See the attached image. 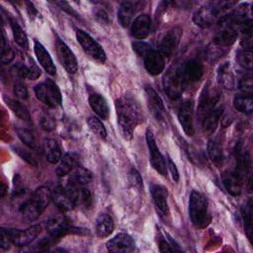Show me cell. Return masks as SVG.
<instances>
[{"mask_svg":"<svg viewBox=\"0 0 253 253\" xmlns=\"http://www.w3.org/2000/svg\"><path fill=\"white\" fill-rule=\"evenodd\" d=\"M118 124L126 139L132 137L133 129L144 120L140 105L128 94L123 95L116 101Z\"/></svg>","mask_w":253,"mask_h":253,"instance_id":"obj_1","label":"cell"},{"mask_svg":"<svg viewBox=\"0 0 253 253\" xmlns=\"http://www.w3.org/2000/svg\"><path fill=\"white\" fill-rule=\"evenodd\" d=\"M51 199L52 192H50L49 188L46 186H41L35 191L29 200L22 204L20 207V212L26 220L33 221L45 210Z\"/></svg>","mask_w":253,"mask_h":253,"instance_id":"obj_2","label":"cell"},{"mask_svg":"<svg viewBox=\"0 0 253 253\" xmlns=\"http://www.w3.org/2000/svg\"><path fill=\"white\" fill-rule=\"evenodd\" d=\"M233 5H235V2L232 1L209 2L195 12L193 20L196 25L202 28L210 27L213 23L218 22L224 16L225 12Z\"/></svg>","mask_w":253,"mask_h":253,"instance_id":"obj_3","label":"cell"},{"mask_svg":"<svg viewBox=\"0 0 253 253\" xmlns=\"http://www.w3.org/2000/svg\"><path fill=\"white\" fill-rule=\"evenodd\" d=\"M189 214L193 224L198 228H205L211 222V214L207 198L198 191H193L189 200Z\"/></svg>","mask_w":253,"mask_h":253,"instance_id":"obj_4","label":"cell"},{"mask_svg":"<svg viewBox=\"0 0 253 253\" xmlns=\"http://www.w3.org/2000/svg\"><path fill=\"white\" fill-rule=\"evenodd\" d=\"M162 84L165 93L170 99H179L187 84L182 71V64L175 63L171 65L163 76Z\"/></svg>","mask_w":253,"mask_h":253,"instance_id":"obj_5","label":"cell"},{"mask_svg":"<svg viewBox=\"0 0 253 253\" xmlns=\"http://www.w3.org/2000/svg\"><path fill=\"white\" fill-rule=\"evenodd\" d=\"M37 98L49 108H56L61 104V93L57 85L50 79L35 87Z\"/></svg>","mask_w":253,"mask_h":253,"instance_id":"obj_6","label":"cell"},{"mask_svg":"<svg viewBox=\"0 0 253 253\" xmlns=\"http://www.w3.org/2000/svg\"><path fill=\"white\" fill-rule=\"evenodd\" d=\"M77 188L73 186H57L52 192V200L59 210L67 211L77 206Z\"/></svg>","mask_w":253,"mask_h":253,"instance_id":"obj_7","label":"cell"},{"mask_svg":"<svg viewBox=\"0 0 253 253\" xmlns=\"http://www.w3.org/2000/svg\"><path fill=\"white\" fill-rule=\"evenodd\" d=\"M76 38L84 51L94 60L104 63L106 60V54L102 46L86 32L82 30L76 31Z\"/></svg>","mask_w":253,"mask_h":253,"instance_id":"obj_8","label":"cell"},{"mask_svg":"<svg viewBox=\"0 0 253 253\" xmlns=\"http://www.w3.org/2000/svg\"><path fill=\"white\" fill-rule=\"evenodd\" d=\"M46 229L50 236L53 238L62 237L69 233H81V231L83 230L70 226L68 220L63 215H58L49 219L46 223Z\"/></svg>","mask_w":253,"mask_h":253,"instance_id":"obj_9","label":"cell"},{"mask_svg":"<svg viewBox=\"0 0 253 253\" xmlns=\"http://www.w3.org/2000/svg\"><path fill=\"white\" fill-rule=\"evenodd\" d=\"M146 142H147V146L149 149L150 163H151L152 167L162 176H166L167 175V166H166L165 159L162 156V154L160 153V151L156 145L155 138H154L151 130H149V129L146 130Z\"/></svg>","mask_w":253,"mask_h":253,"instance_id":"obj_10","label":"cell"},{"mask_svg":"<svg viewBox=\"0 0 253 253\" xmlns=\"http://www.w3.org/2000/svg\"><path fill=\"white\" fill-rule=\"evenodd\" d=\"M218 99H219V92L216 89L211 88L210 84L205 85L200 97V102L198 107L199 115L204 118L209 112L214 109V106L218 102Z\"/></svg>","mask_w":253,"mask_h":253,"instance_id":"obj_11","label":"cell"},{"mask_svg":"<svg viewBox=\"0 0 253 253\" xmlns=\"http://www.w3.org/2000/svg\"><path fill=\"white\" fill-rule=\"evenodd\" d=\"M194 102L192 100H186L182 103L178 112L179 122L185 131L189 136L194 135Z\"/></svg>","mask_w":253,"mask_h":253,"instance_id":"obj_12","label":"cell"},{"mask_svg":"<svg viewBox=\"0 0 253 253\" xmlns=\"http://www.w3.org/2000/svg\"><path fill=\"white\" fill-rule=\"evenodd\" d=\"M41 231H42V226L39 224H34L25 230L10 229L13 244L19 247L26 246L31 242H33L41 233Z\"/></svg>","mask_w":253,"mask_h":253,"instance_id":"obj_13","label":"cell"},{"mask_svg":"<svg viewBox=\"0 0 253 253\" xmlns=\"http://www.w3.org/2000/svg\"><path fill=\"white\" fill-rule=\"evenodd\" d=\"M151 195H152V199H153L157 212L162 218L166 219L169 215V208L167 204V197H168L167 189L162 185H156V184L152 185Z\"/></svg>","mask_w":253,"mask_h":253,"instance_id":"obj_14","label":"cell"},{"mask_svg":"<svg viewBox=\"0 0 253 253\" xmlns=\"http://www.w3.org/2000/svg\"><path fill=\"white\" fill-rule=\"evenodd\" d=\"M56 48L59 60L61 64L64 66V68L69 73H75L78 69V63L75 55L70 50V48L67 46V44L62 42L60 39L56 40Z\"/></svg>","mask_w":253,"mask_h":253,"instance_id":"obj_15","label":"cell"},{"mask_svg":"<svg viewBox=\"0 0 253 253\" xmlns=\"http://www.w3.org/2000/svg\"><path fill=\"white\" fill-rule=\"evenodd\" d=\"M182 36V30L179 27H175L167 32V34L163 37L160 43V53L163 56H171L175 51L180 39Z\"/></svg>","mask_w":253,"mask_h":253,"instance_id":"obj_16","label":"cell"},{"mask_svg":"<svg viewBox=\"0 0 253 253\" xmlns=\"http://www.w3.org/2000/svg\"><path fill=\"white\" fill-rule=\"evenodd\" d=\"M145 95L147 100V105L153 116L159 122H164L165 119V107L161 100V98L157 95V93L150 87L145 86Z\"/></svg>","mask_w":253,"mask_h":253,"instance_id":"obj_17","label":"cell"},{"mask_svg":"<svg viewBox=\"0 0 253 253\" xmlns=\"http://www.w3.org/2000/svg\"><path fill=\"white\" fill-rule=\"evenodd\" d=\"M107 248L111 252L126 253L134 248L133 239L126 233H119L107 242Z\"/></svg>","mask_w":253,"mask_h":253,"instance_id":"obj_18","label":"cell"},{"mask_svg":"<svg viewBox=\"0 0 253 253\" xmlns=\"http://www.w3.org/2000/svg\"><path fill=\"white\" fill-rule=\"evenodd\" d=\"M243 177L235 171H225L222 174V183L225 190L232 196H239L242 192Z\"/></svg>","mask_w":253,"mask_h":253,"instance_id":"obj_19","label":"cell"},{"mask_svg":"<svg viewBox=\"0 0 253 253\" xmlns=\"http://www.w3.org/2000/svg\"><path fill=\"white\" fill-rule=\"evenodd\" d=\"M182 71L187 83L196 82L204 74V65L199 59L192 58L182 64Z\"/></svg>","mask_w":253,"mask_h":253,"instance_id":"obj_20","label":"cell"},{"mask_svg":"<svg viewBox=\"0 0 253 253\" xmlns=\"http://www.w3.org/2000/svg\"><path fill=\"white\" fill-rule=\"evenodd\" d=\"M143 58L145 69L151 75H158L163 71L165 61L163 55L159 51L152 49Z\"/></svg>","mask_w":253,"mask_h":253,"instance_id":"obj_21","label":"cell"},{"mask_svg":"<svg viewBox=\"0 0 253 253\" xmlns=\"http://www.w3.org/2000/svg\"><path fill=\"white\" fill-rule=\"evenodd\" d=\"M151 28V19L147 14H142L137 16L131 25V35L133 38L142 40L145 39Z\"/></svg>","mask_w":253,"mask_h":253,"instance_id":"obj_22","label":"cell"},{"mask_svg":"<svg viewBox=\"0 0 253 253\" xmlns=\"http://www.w3.org/2000/svg\"><path fill=\"white\" fill-rule=\"evenodd\" d=\"M35 53L37 55V58L40 62V64L43 67V69L50 75H55L56 73V68L55 65L49 55V53L47 52V50L44 48V46L39 42H35Z\"/></svg>","mask_w":253,"mask_h":253,"instance_id":"obj_23","label":"cell"},{"mask_svg":"<svg viewBox=\"0 0 253 253\" xmlns=\"http://www.w3.org/2000/svg\"><path fill=\"white\" fill-rule=\"evenodd\" d=\"M42 151L45 159L52 164H55L61 159V147L59 143L52 138H46L43 141Z\"/></svg>","mask_w":253,"mask_h":253,"instance_id":"obj_24","label":"cell"},{"mask_svg":"<svg viewBox=\"0 0 253 253\" xmlns=\"http://www.w3.org/2000/svg\"><path fill=\"white\" fill-rule=\"evenodd\" d=\"M66 185L73 187H84L92 181L91 172L82 166L76 167L70 174Z\"/></svg>","mask_w":253,"mask_h":253,"instance_id":"obj_25","label":"cell"},{"mask_svg":"<svg viewBox=\"0 0 253 253\" xmlns=\"http://www.w3.org/2000/svg\"><path fill=\"white\" fill-rule=\"evenodd\" d=\"M79 165V159L76 154L65 153L60 159L59 165L56 169V173L59 177H64L66 175H69Z\"/></svg>","mask_w":253,"mask_h":253,"instance_id":"obj_26","label":"cell"},{"mask_svg":"<svg viewBox=\"0 0 253 253\" xmlns=\"http://www.w3.org/2000/svg\"><path fill=\"white\" fill-rule=\"evenodd\" d=\"M138 2L132 1H125L121 4L119 11H118V18L119 22L123 27H127L130 23L133 14L136 12Z\"/></svg>","mask_w":253,"mask_h":253,"instance_id":"obj_27","label":"cell"},{"mask_svg":"<svg viewBox=\"0 0 253 253\" xmlns=\"http://www.w3.org/2000/svg\"><path fill=\"white\" fill-rule=\"evenodd\" d=\"M89 104L93 111L103 120H107L110 115L109 106L105 98L99 94H92L89 97Z\"/></svg>","mask_w":253,"mask_h":253,"instance_id":"obj_28","label":"cell"},{"mask_svg":"<svg viewBox=\"0 0 253 253\" xmlns=\"http://www.w3.org/2000/svg\"><path fill=\"white\" fill-rule=\"evenodd\" d=\"M222 113H223L222 107L214 108L211 112H209L203 118V129L208 133L213 132L217 126V124L219 122V119H220Z\"/></svg>","mask_w":253,"mask_h":253,"instance_id":"obj_29","label":"cell"},{"mask_svg":"<svg viewBox=\"0 0 253 253\" xmlns=\"http://www.w3.org/2000/svg\"><path fill=\"white\" fill-rule=\"evenodd\" d=\"M114 230V221L110 214L102 212L99 214L96 220V231L100 237H106L110 235Z\"/></svg>","mask_w":253,"mask_h":253,"instance_id":"obj_30","label":"cell"},{"mask_svg":"<svg viewBox=\"0 0 253 253\" xmlns=\"http://www.w3.org/2000/svg\"><path fill=\"white\" fill-rule=\"evenodd\" d=\"M207 151L210 159L217 166L222 164L223 161V151L220 141L217 138H211L208 142Z\"/></svg>","mask_w":253,"mask_h":253,"instance_id":"obj_31","label":"cell"},{"mask_svg":"<svg viewBox=\"0 0 253 253\" xmlns=\"http://www.w3.org/2000/svg\"><path fill=\"white\" fill-rule=\"evenodd\" d=\"M217 80L219 84L226 89H232L234 87V76L228 62H224L219 66L217 70Z\"/></svg>","mask_w":253,"mask_h":253,"instance_id":"obj_32","label":"cell"},{"mask_svg":"<svg viewBox=\"0 0 253 253\" xmlns=\"http://www.w3.org/2000/svg\"><path fill=\"white\" fill-rule=\"evenodd\" d=\"M15 72L22 78H28L31 80H36L40 77L41 75V70L40 68L33 62L29 65L24 64V63H19L15 66Z\"/></svg>","mask_w":253,"mask_h":253,"instance_id":"obj_33","label":"cell"},{"mask_svg":"<svg viewBox=\"0 0 253 253\" xmlns=\"http://www.w3.org/2000/svg\"><path fill=\"white\" fill-rule=\"evenodd\" d=\"M7 106L11 109V111L22 121L31 123V116L28 109L18 100L12 98H5Z\"/></svg>","mask_w":253,"mask_h":253,"instance_id":"obj_34","label":"cell"},{"mask_svg":"<svg viewBox=\"0 0 253 253\" xmlns=\"http://www.w3.org/2000/svg\"><path fill=\"white\" fill-rule=\"evenodd\" d=\"M234 108L243 113L250 114L253 110V100L251 94H239L236 95L233 99Z\"/></svg>","mask_w":253,"mask_h":253,"instance_id":"obj_35","label":"cell"},{"mask_svg":"<svg viewBox=\"0 0 253 253\" xmlns=\"http://www.w3.org/2000/svg\"><path fill=\"white\" fill-rule=\"evenodd\" d=\"M15 130L18 134V136L20 137V139L31 149L33 150H38L39 149V145L36 139L35 134L33 133L32 130H30L29 128L22 126H15Z\"/></svg>","mask_w":253,"mask_h":253,"instance_id":"obj_36","label":"cell"},{"mask_svg":"<svg viewBox=\"0 0 253 253\" xmlns=\"http://www.w3.org/2000/svg\"><path fill=\"white\" fill-rule=\"evenodd\" d=\"M10 25H11V28H12L13 37H14L15 42L21 47L27 49L28 46H29V42H28L27 36H26L25 32L23 31V29L20 27V25L13 18H10Z\"/></svg>","mask_w":253,"mask_h":253,"instance_id":"obj_37","label":"cell"},{"mask_svg":"<svg viewBox=\"0 0 253 253\" xmlns=\"http://www.w3.org/2000/svg\"><path fill=\"white\" fill-rule=\"evenodd\" d=\"M236 60L238 64L245 69H252L253 60H252V51L251 48H242L239 49L236 53Z\"/></svg>","mask_w":253,"mask_h":253,"instance_id":"obj_38","label":"cell"},{"mask_svg":"<svg viewBox=\"0 0 253 253\" xmlns=\"http://www.w3.org/2000/svg\"><path fill=\"white\" fill-rule=\"evenodd\" d=\"M242 217L244 220V227L245 232L248 236V238L251 240L252 238V209H251V202L249 201L248 205L243 207L241 210Z\"/></svg>","mask_w":253,"mask_h":253,"instance_id":"obj_39","label":"cell"},{"mask_svg":"<svg viewBox=\"0 0 253 253\" xmlns=\"http://www.w3.org/2000/svg\"><path fill=\"white\" fill-rule=\"evenodd\" d=\"M87 124H88L90 129L96 135H98L101 138H106L107 130H106L104 125L101 123V121L99 119H97L96 117H90L87 120Z\"/></svg>","mask_w":253,"mask_h":253,"instance_id":"obj_40","label":"cell"},{"mask_svg":"<svg viewBox=\"0 0 253 253\" xmlns=\"http://www.w3.org/2000/svg\"><path fill=\"white\" fill-rule=\"evenodd\" d=\"M77 205L83 208H90L92 205V195L90 191L84 187L77 188Z\"/></svg>","mask_w":253,"mask_h":253,"instance_id":"obj_41","label":"cell"},{"mask_svg":"<svg viewBox=\"0 0 253 253\" xmlns=\"http://www.w3.org/2000/svg\"><path fill=\"white\" fill-rule=\"evenodd\" d=\"M238 88L244 94H251L253 90V82L251 73H246L242 75L238 80Z\"/></svg>","mask_w":253,"mask_h":253,"instance_id":"obj_42","label":"cell"},{"mask_svg":"<svg viewBox=\"0 0 253 253\" xmlns=\"http://www.w3.org/2000/svg\"><path fill=\"white\" fill-rule=\"evenodd\" d=\"M15 57L14 50L6 43V38L3 33V40H2V47H1V61L2 63H9Z\"/></svg>","mask_w":253,"mask_h":253,"instance_id":"obj_43","label":"cell"},{"mask_svg":"<svg viewBox=\"0 0 253 253\" xmlns=\"http://www.w3.org/2000/svg\"><path fill=\"white\" fill-rule=\"evenodd\" d=\"M40 124L42 128L46 131H51L55 128V120L51 115L47 113H44L41 116Z\"/></svg>","mask_w":253,"mask_h":253,"instance_id":"obj_44","label":"cell"},{"mask_svg":"<svg viewBox=\"0 0 253 253\" xmlns=\"http://www.w3.org/2000/svg\"><path fill=\"white\" fill-rule=\"evenodd\" d=\"M185 151L187 152L189 159H191V161L193 163H195L196 165H199V166L203 164V161H204L203 155L198 151L197 148L190 146V145H186Z\"/></svg>","mask_w":253,"mask_h":253,"instance_id":"obj_45","label":"cell"},{"mask_svg":"<svg viewBox=\"0 0 253 253\" xmlns=\"http://www.w3.org/2000/svg\"><path fill=\"white\" fill-rule=\"evenodd\" d=\"M11 244H13V240L10 229H5L2 227L0 233V247L3 250H7L10 248Z\"/></svg>","mask_w":253,"mask_h":253,"instance_id":"obj_46","label":"cell"},{"mask_svg":"<svg viewBox=\"0 0 253 253\" xmlns=\"http://www.w3.org/2000/svg\"><path fill=\"white\" fill-rule=\"evenodd\" d=\"M128 181L129 184L133 187L136 188L137 190H141L142 189V179L140 174L135 170V169H131L129 174H128Z\"/></svg>","mask_w":253,"mask_h":253,"instance_id":"obj_47","label":"cell"},{"mask_svg":"<svg viewBox=\"0 0 253 253\" xmlns=\"http://www.w3.org/2000/svg\"><path fill=\"white\" fill-rule=\"evenodd\" d=\"M132 47H133V50L136 52L137 55L139 56H145L150 50H152L151 46L146 43V42H135L132 43Z\"/></svg>","mask_w":253,"mask_h":253,"instance_id":"obj_48","label":"cell"},{"mask_svg":"<svg viewBox=\"0 0 253 253\" xmlns=\"http://www.w3.org/2000/svg\"><path fill=\"white\" fill-rule=\"evenodd\" d=\"M15 152H17L22 159L26 160L28 163H30L31 165H34V166H37V161L36 159L34 158V156L26 149H23L22 147H15Z\"/></svg>","mask_w":253,"mask_h":253,"instance_id":"obj_49","label":"cell"},{"mask_svg":"<svg viewBox=\"0 0 253 253\" xmlns=\"http://www.w3.org/2000/svg\"><path fill=\"white\" fill-rule=\"evenodd\" d=\"M14 93L21 100H27L28 99L27 87L25 86V84H23L21 82H18V83L15 84V86H14Z\"/></svg>","mask_w":253,"mask_h":253,"instance_id":"obj_50","label":"cell"},{"mask_svg":"<svg viewBox=\"0 0 253 253\" xmlns=\"http://www.w3.org/2000/svg\"><path fill=\"white\" fill-rule=\"evenodd\" d=\"M167 161H168V168H169V170H170V172L172 174L173 180L175 182H178L179 181V172H178V169H177L175 163L172 161V159L170 157H168Z\"/></svg>","mask_w":253,"mask_h":253,"instance_id":"obj_51","label":"cell"},{"mask_svg":"<svg viewBox=\"0 0 253 253\" xmlns=\"http://www.w3.org/2000/svg\"><path fill=\"white\" fill-rule=\"evenodd\" d=\"M159 250L161 252H174V251H177L171 243L167 242L166 240L164 239H161L160 242H159Z\"/></svg>","mask_w":253,"mask_h":253,"instance_id":"obj_52","label":"cell"},{"mask_svg":"<svg viewBox=\"0 0 253 253\" xmlns=\"http://www.w3.org/2000/svg\"><path fill=\"white\" fill-rule=\"evenodd\" d=\"M62 10H64V11H66L68 14H71V15H74L75 17H78V15H77V13L69 6V4L68 3H66V2H57L56 3Z\"/></svg>","mask_w":253,"mask_h":253,"instance_id":"obj_53","label":"cell"},{"mask_svg":"<svg viewBox=\"0 0 253 253\" xmlns=\"http://www.w3.org/2000/svg\"><path fill=\"white\" fill-rule=\"evenodd\" d=\"M27 5H28V9H29V11H30V13H31L32 15H34V14H37V13H38V12H37V10L35 9L34 5H33L31 2H27Z\"/></svg>","mask_w":253,"mask_h":253,"instance_id":"obj_54","label":"cell"}]
</instances>
